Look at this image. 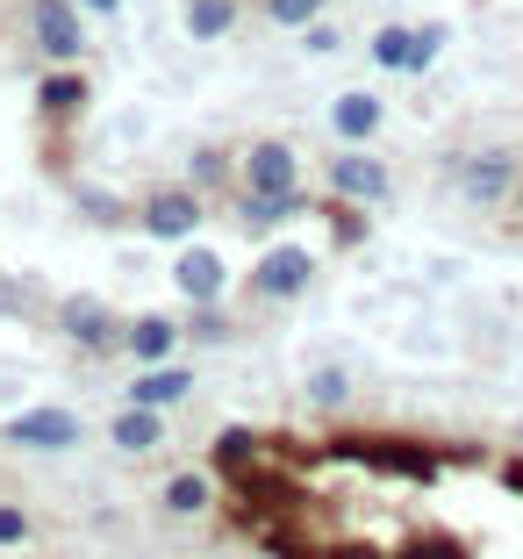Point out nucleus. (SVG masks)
<instances>
[{
  "label": "nucleus",
  "mask_w": 523,
  "mask_h": 559,
  "mask_svg": "<svg viewBox=\"0 0 523 559\" xmlns=\"http://www.w3.org/2000/svg\"><path fill=\"white\" fill-rule=\"evenodd\" d=\"M29 538H36L29 510H22V502H0V552H15V545H29Z\"/></svg>",
  "instance_id": "28"
},
{
  "label": "nucleus",
  "mask_w": 523,
  "mask_h": 559,
  "mask_svg": "<svg viewBox=\"0 0 523 559\" xmlns=\"http://www.w3.org/2000/svg\"><path fill=\"white\" fill-rule=\"evenodd\" d=\"M301 50H309V58H337V50H344V29L330 15H316L309 29H301Z\"/></svg>",
  "instance_id": "27"
},
{
  "label": "nucleus",
  "mask_w": 523,
  "mask_h": 559,
  "mask_svg": "<svg viewBox=\"0 0 523 559\" xmlns=\"http://www.w3.org/2000/svg\"><path fill=\"white\" fill-rule=\"evenodd\" d=\"M444 180L466 209H509L516 201V180H523V158L509 144H474V151H452Z\"/></svg>",
  "instance_id": "1"
},
{
  "label": "nucleus",
  "mask_w": 523,
  "mask_h": 559,
  "mask_svg": "<svg viewBox=\"0 0 523 559\" xmlns=\"http://www.w3.org/2000/svg\"><path fill=\"white\" fill-rule=\"evenodd\" d=\"M180 323H187V345H229V337H237V323H229L223 301H209V309H187Z\"/></svg>",
  "instance_id": "20"
},
{
  "label": "nucleus",
  "mask_w": 523,
  "mask_h": 559,
  "mask_svg": "<svg viewBox=\"0 0 523 559\" xmlns=\"http://www.w3.org/2000/svg\"><path fill=\"white\" fill-rule=\"evenodd\" d=\"M72 201H80V215H86V223H100V230H115V223H136V209H122L115 194H94V187H80Z\"/></svg>",
  "instance_id": "25"
},
{
  "label": "nucleus",
  "mask_w": 523,
  "mask_h": 559,
  "mask_svg": "<svg viewBox=\"0 0 523 559\" xmlns=\"http://www.w3.org/2000/svg\"><path fill=\"white\" fill-rule=\"evenodd\" d=\"M29 44L44 66H80L86 58V8L80 0H29Z\"/></svg>",
  "instance_id": "7"
},
{
  "label": "nucleus",
  "mask_w": 523,
  "mask_h": 559,
  "mask_svg": "<svg viewBox=\"0 0 523 559\" xmlns=\"http://www.w3.org/2000/svg\"><path fill=\"white\" fill-rule=\"evenodd\" d=\"M50 323H58V337H66V345H80V352H122V316H115V301L108 295H66L58 301V316H50Z\"/></svg>",
  "instance_id": "6"
},
{
  "label": "nucleus",
  "mask_w": 523,
  "mask_h": 559,
  "mask_svg": "<svg viewBox=\"0 0 523 559\" xmlns=\"http://www.w3.org/2000/svg\"><path fill=\"white\" fill-rule=\"evenodd\" d=\"M380 130H388V100H380L373 86H344V94L330 100V136H337V144H373Z\"/></svg>",
  "instance_id": "11"
},
{
  "label": "nucleus",
  "mask_w": 523,
  "mask_h": 559,
  "mask_svg": "<svg viewBox=\"0 0 523 559\" xmlns=\"http://www.w3.org/2000/svg\"><path fill=\"white\" fill-rule=\"evenodd\" d=\"M237 187L245 194H301V158L287 136H259L237 151Z\"/></svg>",
  "instance_id": "9"
},
{
  "label": "nucleus",
  "mask_w": 523,
  "mask_h": 559,
  "mask_svg": "<svg viewBox=\"0 0 523 559\" xmlns=\"http://www.w3.org/2000/svg\"><path fill=\"white\" fill-rule=\"evenodd\" d=\"M122 352H130L136 366H165V359H180L187 352V323L180 316H165V309H144L122 323Z\"/></svg>",
  "instance_id": "10"
},
{
  "label": "nucleus",
  "mask_w": 523,
  "mask_h": 559,
  "mask_svg": "<svg viewBox=\"0 0 523 559\" xmlns=\"http://www.w3.org/2000/svg\"><path fill=\"white\" fill-rule=\"evenodd\" d=\"M0 316H22V301H15V287L0 280Z\"/></svg>",
  "instance_id": "30"
},
{
  "label": "nucleus",
  "mask_w": 523,
  "mask_h": 559,
  "mask_svg": "<svg viewBox=\"0 0 523 559\" xmlns=\"http://www.w3.org/2000/svg\"><path fill=\"white\" fill-rule=\"evenodd\" d=\"M438 58H444V22H424V29H416V44H409V80L438 72Z\"/></svg>",
  "instance_id": "26"
},
{
  "label": "nucleus",
  "mask_w": 523,
  "mask_h": 559,
  "mask_svg": "<svg viewBox=\"0 0 523 559\" xmlns=\"http://www.w3.org/2000/svg\"><path fill=\"white\" fill-rule=\"evenodd\" d=\"M323 187H330V201H359V209H380V201L394 194V165L380 158L373 144H337V158H330Z\"/></svg>",
  "instance_id": "5"
},
{
  "label": "nucleus",
  "mask_w": 523,
  "mask_h": 559,
  "mask_svg": "<svg viewBox=\"0 0 523 559\" xmlns=\"http://www.w3.org/2000/svg\"><path fill=\"white\" fill-rule=\"evenodd\" d=\"M165 416H173V409L122 402V409L108 416V444H115V452H130V460H144V452H158V444H165Z\"/></svg>",
  "instance_id": "12"
},
{
  "label": "nucleus",
  "mask_w": 523,
  "mask_h": 559,
  "mask_svg": "<svg viewBox=\"0 0 523 559\" xmlns=\"http://www.w3.org/2000/svg\"><path fill=\"white\" fill-rule=\"evenodd\" d=\"M86 100H94V86H86V72H72V66H50L44 80H36V108H44L50 122L86 116Z\"/></svg>",
  "instance_id": "16"
},
{
  "label": "nucleus",
  "mask_w": 523,
  "mask_h": 559,
  "mask_svg": "<svg viewBox=\"0 0 523 559\" xmlns=\"http://www.w3.org/2000/svg\"><path fill=\"white\" fill-rule=\"evenodd\" d=\"M158 510H165V516H180V524L209 516V510H215V474H201V466H180V474H165Z\"/></svg>",
  "instance_id": "14"
},
{
  "label": "nucleus",
  "mask_w": 523,
  "mask_h": 559,
  "mask_svg": "<svg viewBox=\"0 0 523 559\" xmlns=\"http://www.w3.org/2000/svg\"><path fill=\"white\" fill-rule=\"evenodd\" d=\"M187 187H201V194L237 187V158H223V144H194L187 151Z\"/></svg>",
  "instance_id": "18"
},
{
  "label": "nucleus",
  "mask_w": 523,
  "mask_h": 559,
  "mask_svg": "<svg viewBox=\"0 0 523 559\" xmlns=\"http://www.w3.org/2000/svg\"><path fill=\"white\" fill-rule=\"evenodd\" d=\"M323 8H330V0H265V22H273V29H309V22L316 15H323Z\"/></svg>",
  "instance_id": "24"
},
{
  "label": "nucleus",
  "mask_w": 523,
  "mask_h": 559,
  "mask_svg": "<svg viewBox=\"0 0 523 559\" xmlns=\"http://www.w3.org/2000/svg\"><path fill=\"white\" fill-rule=\"evenodd\" d=\"M130 402H151V409H180V402H194V366H180V359L144 366V373L130 380Z\"/></svg>",
  "instance_id": "15"
},
{
  "label": "nucleus",
  "mask_w": 523,
  "mask_h": 559,
  "mask_svg": "<svg viewBox=\"0 0 523 559\" xmlns=\"http://www.w3.org/2000/svg\"><path fill=\"white\" fill-rule=\"evenodd\" d=\"M344 402H352V373H344V366H316V373H309V409L337 416Z\"/></svg>",
  "instance_id": "21"
},
{
  "label": "nucleus",
  "mask_w": 523,
  "mask_h": 559,
  "mask_svg": "<svg viewBox=\"0 0 523 559\" xmlns=\"http://www.w3.org/2000/svg\"><path fill=\"white\" fill-rule=\"evenodd\" d=\"M80 8H86V15H100V22H115V15H122V0H80Z\"/></svg>",
  "instance_id": "29"
},
{
  "label": "nucleus",
  "mask_w": 523,
  "mask_h": 559,
  "mask_svg": "<svg viewBox=\"0 0 523 559\" xmlns=\"http://www.w3.org/2000/svg\"><path fill=\"white\" fill-rule=\"evenodd\" d=\"M330 245H337V251L366 245V209H359V201H330Z\"/></svg>",
  "instance_id": "23"
},
{
  "label": "nucleus",
  "mask_w": 523,
  "mask_h": 559,
  "mask_svg": "<svg viewBox=\"0 0 523 559\" xmlns=\"http://www.w3.org/2000/svg\"><path fill=\"white\" fill-rule=\"evenodd\" d=\"M201 223H209V194L201 187H151L144 201H136V230L158 237V245H187V237H201Z\"/></svg>",
  "instance_id": "3"
},
{
  "label": "nucleus",
  "mask_w": 523,
  "mask_h": 559,
  "mask_svg": "<svg viewBox=\"0 0 523 559\" xmlns=\"http://www.w3.org/2000/svg\"><path fill=\"white\" fill-rule=\"evenodd\" d=\"M409 44H416V29H402V22H380V29H373V66L409 80Z\"/></svg>",
  "instance_id": "19"
},
{
  "label": "nucleus",
  "mask_w": 523,
  "mask_h": 559,
  "mask_svg": "<svg viewBox=\"0 0 523 559\" xmlns=\"http://www.w3.org/2000/svg\"><path fill=\"white\" fill-rule=\"evenodd\" d=\"M0 444H15V452H72L86 444V416L66 409V402H29L0 424Z\"/></svg>",
  "instance_id": "2"
},
{
  "label": "nucleus",
  "mask_w": 523,
  "mask_h": 559,
  "mask_svg": "<svg viewBox=\"0 0 523 559\" xmlns=\"http://www.w3.org/2000/svg\"><path fill=\"white\" fill-rule=\"evenodd\" d=\"M229 201H237V223L251 237H280L295 215H309V194H245V187H229Z\"/></svg>",
  "instance_id": "13"
},
{
  "label": "nucleus",
  "mask_w": 523,
  "mask_h": 559,
  "mask_svg": "<svg viewBox=\"0 0 523 559\" xmlns=\"http://www.w3.org/2000/svg\"><path fill=\"white\" fill-rule=\"evenodd\" d=\"M173 295H180L187 309H209V301H229V259H223L215 245H201V237L173 245Z\"/></svg>",
  "instance_id": "8"
},
{
  "label": "nucleus",
  "mask_w": 523,
  "mask_h": 559,
  "mask_svg": "<svg viewBox=\"0 0 523 559\" xmlns=\"http://www.w3.org/2000/svg\"><path fill=\"white\" fill-rule=\"evenodd\" d=\"M516 215H523V180H516Z\"/></svg>",
  "instance_id": "31"
},
{
  "label": "nucleus",
  "mask_w": 523,
  "mask_h": 559,
  "mask_svg": "<svg viewBox=\"0 0 523 559\" xmlns=\"http://www.w3.org/2000/svg\"><path fill=\"white\" fill-rule=\"evenodd\" d=\"M237 22H245V8H237V0H187L180 29L194 36V44H223V36H237Z\"/></svg>",
  "instance_id": "17"
},
{
  "label": "nucleus",
  "mask_w": 523,
  "mask_h": 559,
  "mask_svg": "<svg viewBox=\"0 0 523 559\" xmlns=\"http://www.w3.org/2000/svg\"><path fill=\"white\" fill-rule=\"evenodd\" d=\"M209 460H215V466H229V474H245V466L259 460V430H237V424H229L223 438L209 444Z\"/></svg>",
  "instance_id": "22"
},
{
  "label": "nucleus",
  "mask_w": 523,
  "mask_h": 559,
  "mask_svg": "<svg viewBox=\"0 0 523 559\" xmlns=\"http://www.w3.org/2000/svg\"><path fill=\"white\" fill-rule=\"evenodd\" d=\"M316 273H323V259H316L309 245H295V237H280V245L259 251V265H251V295L259 301H301L316 287Z\"/></svg>",
  "instance_id": "4"
}]
</instances>
